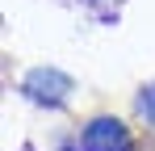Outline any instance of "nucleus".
Returning <instances> with one entry per match:
<instances>
[{
    "label": "nucleus",
    "mask_w": 155,
    "mask_h": 151,
    "mask_svg": "<svg viewBox=\"0 0 155 151\" xmlns=\"http://www.w3.org/2000/svg\"><path fill=\"white\" fill-rule=\"evenodd\" d=\"M71 151H130V130L117 118H92Z\"/></svg>",
    "instance_id": "f257e3e1"
},
{
    "label": "nucleus",
    "mask_w": 155,
    "mask_h": 151,
    "mask_svg": "<svg viewBox=\"0 0 155 151\" xmlns=\"http://www.w3.org/2000/svg\"><path fill=\"white\" fill-rule=\"evenodd\" d=\"M21 92L38 105H63V97L71 92V76L54 72V67H34L21 84Z\"/></svg>",
    "instance_id": "f03ea898"
},
{
    "label": "nucleus",
    "mask_w": 155,
    "mask_h": 151,
    "mask_svg": "<svg viewBox=\"0 0 155 151\" xmlns=\"http://www.w3.org/2000/svg\"><path fill=\"white\" fill-rule=\"evenodd\" d=\"M138 109H143V118H147V113L155 118V88H143V97H138Z\"/></svg>",
    "instance_id": "7ed1b4c3"
}]
</instances>
